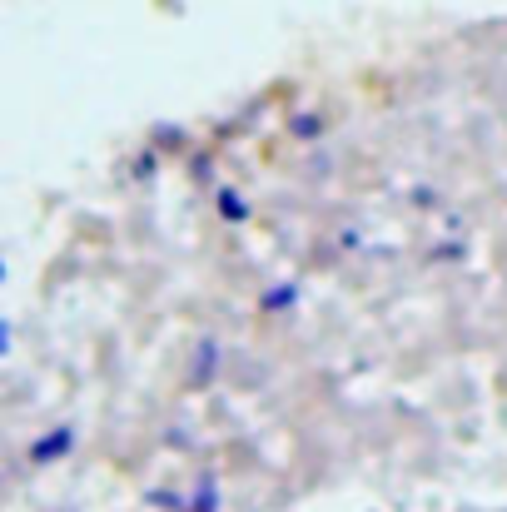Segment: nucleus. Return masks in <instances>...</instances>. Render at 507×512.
<instances>
[{"label":"nucleus","mask_w":507,"mask_h":512,"mask_svg":"<svg viewBox=\"0 0 507 512\" xmlns=\"http://www.w3.org/2000/svg\"><path fill=\"white\" fill-rule=\"evenodd\" d=\"M65 448H70V428H55L50 438H35L30 458H35V463H55V458H60Z\"/></svg>","instance_id":"nucleus-1"},{"label":"nucleus","mask_w":507,"mask_h":512,"mask_svg":"<svg viewBox=\"0 0 507 512\" xmlns=\"http://www.w3.org/2000/svg\"><path fill=\"white\" fill-rule=\"evenodd\" d=\"M214 503H219V498H214V483H204V493L194 498V512H214Z\"/></svg>","instance_id":"nucleus-2"}]
</instances>
